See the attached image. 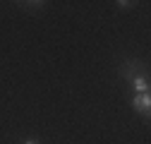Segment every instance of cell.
<instances>
[{
    "label": "cell",
    "mask_w": 151,
    "mask_h": 144,
    "mask_svg": "<svg viewBox=\"0 0 151 144\" xmlns=\"http://www.w3.org/2000/svg\"><path fill=\"white\" fill-rule=\"evenodd\" d=\"M132 108H134L137 113H142L144 118H149V108H151V96H149V91H146V94H134V99H132Z\"/></svg>",
    "instance_id": "obj_1"
},
{
    "label": "cell",
    "mask_w": 151,
    "mask_h": 144,
    "mask_svg": "<svg viewBox=\"0 0 151 144\" xmlns=\"http://www.w3.org/2000/svg\"><path fill=\"white\" fill-rule=\"evenodd\" d=\"M129 82H132L134 94H146V91H149V79H146V75H134Z\"/></svg>",
    "instance_id": "obj_2"
},
{
    "label": "cell",
    "mask_w": 151,
    "mask_h": 144,
    "mask_svg": "<svg viewBox=\"0 0 151 144\" xmlns=\"http://www.w3.org/2000/svg\"><path fill=\"white\" fill-rule=\"evenodd\" d=\"M129 5H134V3H127V0H120V3H118V7H120V10H127Z\"/></svg>",
    "instance_id": "obj_3"
},
{
    "label": "cell",
    "mask_w": 151,
    "mask_h": 144,
    "mask_svg": "<svg viewBox=\"0 0 151 144\" xmlns=\"http://www.w3.org/2000/svg\"><path fill=\"white\" fill-rule=\"evenodd\" d=\"M24 144H39L36 139H24Z\"/></svg>",
    "instance_id": "obj_4"
}]
</instances>
